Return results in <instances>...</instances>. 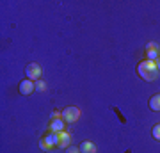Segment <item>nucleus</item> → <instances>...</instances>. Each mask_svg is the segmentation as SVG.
Here are the masks:
<instances>
[{
    "instance_id": "nucleus-8",
    "label": "nucleus",
    "mask_w": 160,
    "mask_h": 153,
    "mask_svg": "<svg viewBox=\"0 0 160 153\" xmlns=\"http://www.w3.org/2000/svg\"><path fill=\"white\" fill-rule=\"evenodd\" d=\"M71 146V135L68 132H61L59 134V146L57 148H69Z\"/></svg>"
},
{
    "instance_id": "nucleus-13",
    "label": "nucleus",
    "mask_w": 160,
    "mask_h": 153,
    "mask_svg": "<svg viewBox=\"0 0 160 153\" xmlns=\"http://www.w3.org/2000/svg\"><path fill=\"white\" fill-rule=\"evenodd\" d=\"M39 148L43 150V151H50V150H52V148L48 146V144H46V141H45V139H41V141H39Z\"/></svg>"
},
{
    "instance_id": "nucleus-5",
    "label": "nucleus",
    "mask_w": 160,
    "mask_h": 153,
    "mask_svg": "<svg viewBox=\"0 0 160 153\" xmlns=\"http://www.w3.org/2000/svg\"><path fill=\"white\" fill-rule=\"evenodd\" d=\"M158 57H160L158 46L155 45V43H148V46H146V61H153V63H157Z\"/></svg>"
},
{
    "instance_id": "nucleus-7",
    "label": "nucleus",
    "mask_w": 160,
    "mask_h": 153,
    "mask_svg": "<svg viewBox=\"0 0 160 153\" xmlns=\"http://www.w3.org/2000/svg\"><path fill=\"white\" fill-rule=\"evenodd\" d=\"M43 139L46 141V144H48L50 148H57L59 146V134L57 132H50V134H46Z\"/></svg>"
},
{
    "instance_id": "nucleus-9",
    "label": "nucleus",
    "mask_w": 160,
    "mask_h": 153,
    "mask_svg": "<svg viewBox=\"0 0 160 153\" xmlns=\"http://www.w3.org/2000/svg\"><path fill=\"white\" fill-rule=\"evenodd\" d=\"M78 148H80V153H96V144L91 141H84Z\"/></svg>"
},
{
    "instance_id": "nucleus-1",
    "label": "nucleus",
    "mask_w": 160,
    "mask_h": 153,
    "mask_svg": "<svg viewBox=\"0 0 160 153\" xmlns=\"http://www.w3.org/2000/svg\"><path fill=\"white\" fill-rule=\"evenodd\" d=\"M137 73H139V77H141L142 80L151 82V80H155L157 77H158L160 69H158V66H157V63H153V61H146V59H144L142 63H139Z\"/></svg>"
},
{
    "instance_id": "nucleus-10",
    "label": "nucleus",
    "mask_w": 160,
    "mask_h": 153,
    "mask_svg": "<svg viewBox=\"0 0 160 153\" xmlns=\"http://www.w3.org/2000/svg\"><path fill=\"white\" fill-rule=\"evenodd\" d=\"M149 109L153 112H160V93L158 94H153V96L149 98Z\"/></svg>"
},
{
    "instance_id": "nucleus-11",
    "label": "nucleus",
    "mask_w": 160,
    "mask_h": 153,
    "mask_svg": "<svg viewBox=\"0 0 160 153\" xmlns=\"http://www.w3.org/2000/svg\"><path fill=\"white\" fill-rule=\"evenodd\" d=\"M151 134H153V139L160 141V123H157V125L153 126V130H151Z\"/></svg>"
},
{
    "instance_id": "nucleus-2",
    "label": "nucleus",
    "mask_w": 160,
    "mask_h": 153,
    "mask_svg": "<svg viewBox=\"0 0 160 153\" xmlns=\"http://www.w3.org/2000/svg\"><path fill=\"white\" fill-rule=\"evenodd\" d=\"M41 73H43V69H41V66L38 63H30V64H27V68H25V75H27V79H30V80H39V77H41Z\"/></svg>"
},
{
    "instance_id": "nucleus-6",
    "label": "nucleus",
    "mask_w": 160,
    "mask_h": 153,
    "mask_svg": "<svg viewBox=\"0 0 160 153\" xmlns=\"http://www.w3.org/2000/svg\"><path fill=\"white\" fill-rule=\"evenodd\" d=\"M50 132H66V121L62 118H57V119H52L50 121Z\"/></svg>"
},
{
    "instance_id": "nucleus-3",
    "label": "nucleus",
    "mask_w": 160,
    "mask_h": 153,
    "mask_svg": "<svg viewBox=\"0 0 160 153\" xmlns=\"http://www.w3.org/2000/svg\"><path fill=\"white\" fill-rule=\"evenodd\" d=\"M78 118H80L78 107H66L62 110V119L66 123H75V121H78Z\"/></svg>"
},
{
    "instance_id": "nucleus-4",
    "label": "nucleus",
    "mask_w": 160,
    "mask_h": 153,
    "mask_svg": "<svg viewBox=\"0 0 160 153\" xmlns=\"http://www.w3.org/2000/svg\"><path fill=\"white\" fill-rule=\"evenodd\" d=\"M20 93H22L23 96H29V94H32L36 91V82L34 80H30V79H25V80H22L20 82Z\"/></svg>"
},
{
    "instance_id": "nucleus-12",
    "label": "nucleus",
    "mask_w": 160,
    "mask_h": 153,
    "mask_svg": "<svg viewBox=\"0 0 160 153\" xmlns=\"http://www.w3.org/2000/svg\"><path fill=\"white\" fill-rule=\"evenodd\" d=\"M36 91H46V82H43V80H36Z\"/></svg>"
},
{
    "instance_id": "nucleus-14",
    "label": "nucleus",
    "mask_w": 160,
    "mask_h": 153,
    "mask_svg": "<svg viewBox=\"0 0 160 153\" xmlns=\"http://www.w3.org/2000/svg\"><path fill=\"white\" fill-rule=\"evenodd\" d=\"M66 153H80V148L78 146H69V148H66Z\"/></svg>"
},
{
    "instance_id": "nucleus-15",
    "label": "nucleus",
    "mask_w": 160,
    "mask_h": 153,
    "mask_svg": "<svg viewBox=\"0 0 160 153\" xmlns=\"http://www.w3.org/2000/svg\"><path fill=\"white\" fill-rule=\"evenodd\" d=\"M157 66H158V69H160V57H158V61H157Z\"/></svg>"
}]
</instances>
